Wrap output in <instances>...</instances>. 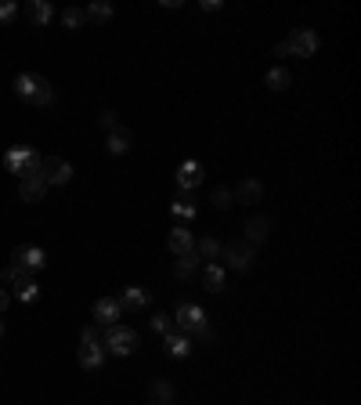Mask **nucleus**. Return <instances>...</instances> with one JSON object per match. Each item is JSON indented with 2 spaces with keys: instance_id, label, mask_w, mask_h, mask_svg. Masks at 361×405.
<instances>
[{
  "instance_id": "nucleus-1",
  "label": "nucleus",
  "mask_w": 361,
  "mask_h": 405,
  "mask_svg": "<svg viewBox=\"0 0 361 405\" xmlns=\"http://www.w3.org/2000/svg\"><path fill=\"white\" fill-rule=\"evenodd\" d=\"M15 91L22 101H29V105H51V101H55V87H51V80H44L40 72H18Z\"/></svg>"
},
{
  "instance_id": "nucleus-2",
  "label": "nucleus",
  "mask_w": 361,
  "mask_h": 405,
  "mask_svg": "<svg viewBox=\"0 0 361 405\" xmlns=\"http://www.w3.org/2000/svg\"><path fill=\"white\" fill-rule=\"evenodd\" d=\"M40 163H44V156L37 148H29V145H15L8 156H4V167H8V174H18V181L22 177H33V174H40Z\"/></svg>"
},
{
  "instance_id": "nucleus-3",
  "label": "nucleus",
  "mask_w": 361,
  "mask_h": 405,
  "mask_svg": "<svg viewBox=\"0 0 361 405\" xmlns=\"http://www.w3.org/2000/svg\"><path fill=\"white\" fill-rule=\"evenodd\" d=\"M318 33L315 30H293L289 33V40H282V44H275V58H282V55H300V58H311L315 51H318Z\"/></svg>"
},
{
  "instance_id": "nucleus-4",
  "label": "nucleus",
  "mask_w": 361,
  "mask_h": 405,
  "mask_svg": "<svg viewBox=\"0 0 361 405\" xmlns=\"http://www.w3.org/2000/svg\"><path fill=\"white\" fill-rule=\"evenodd\" d=\"M101 347H105L109 354H119V359H126V354H134V351L141 347V337H138V329L109 326V333L101 337Z\"/></svg>"
},
{
  "instance_id": "nucleus-5",
  "label": "nucleus",
  "mask_w": 361,
  "mask_h": 405,
  "mask_svg": "<svg viewBox=\"0 0 361 405\" xmlns=\"http://www.w3.org/2000/svg\"><path fill=\"white\" fill-rule=\"evenodd\" d=\"M0 278L15 290V297L18 300H37V293H40V286H37V278H33V271H22V268H15V264H8L4 271H0Z\"/></svg>"
},
{
  "instance_id": "nucleus-6",
  "label": "nucleus",
  "mask_w": 361,
  "mask_h": 405,
  "mask_svg": "<svg viewBox=\"0 0 361 405\" xmlns=\"http://www.w3.org/2000/svg\"><path fill=\"white\" fill-rule=\"evenodd\" d=\"M40 177L47 181V188H51V185H69V181H72V163L62 160V156H44Z\"/></svg>"
},
{
  "instance_id": "nucleus-7",
  "label": "nucleus",
  "mask_w": 361,
  "mask_h": 405,
  "mask_svg": "<svg viewBox=\"0 0 361 405\" xmlns=\"http://www.w3.org/2000/svg\"><path fill=\"white\" fill-rule=\"evenodd\" d=\"M221 257H224V264H228V268H235V271H249V268H253V261H256V253H253V246L242 239V243H228V246L221 250Z\"/></svg>"
},
{
  "instance_id": "nucleus-8",
  "label": "nucleus",
  "mask_w": 361,
  "mask_h": 405,
  "mask_svg": "<svg viewBox=\"0 0 361 405\" xmlns=\"http://www.w3.org/2000/svg\"><path fill=\"white\" fill-rule=\"evenodd\" d=\"M11 264L37 275V271L47 268V253H44L40 246H15V250H11Z\"/></svg>"
},
{
  "instance_id": "nucleus-9",
  "label": "nucleus",
  "mask_w": 361,
  "mask_h": 405,
  "mask_svg": "<svg viewBox=\"0 0 361 405\" xmlns=\"http://www.w3.org/2000/svg\"><path fill=\"white\" fill-rule=\"evenodd\" d=\"M202 322H206V311L199 308V304H180V308L173 311V326L180 329V333H195Z\"/></svg>"
},
{
  "instance_id": "nucleus-10",
  "label": "nucleus",
  "mask_w": 361,
  "mask_h": 405,
  "mask_svg": "<svg viewBox=\"0 0 361 405\" xmlns=\"http://www.w3.org/2000/svg\"><path fill=\"white\" fill-rule=\"evenodd\" d=\"M119 319H123V304L116 300V297H101V300H94V322L98 326H119Z\"/></svg>"
},
{
  "instance_id": "nucleus-11",
  "label": "nucleus",
  "mask_w": 361,
  "mask_h": 405,
  "mask_svg": "<svg viewBox=\"0 0 361 405\" xmlns=\"http://www.w3.org/2000/svg\"><path fill=\"white\" fill-rule=\"evenodd\" d=\"M163 347H166V354H173V359H188L192 340H188V333H180V329H170V333H163Z\"/></svg>"
},
{
  "instance_id": "nucleus-12",
  "label": "nucleus",
  "mask_w": 361,
  "mask_h": 405,
  "mask_svg": "<svg viewBox=\"0 0 361 405\" xmlns=\"http://www.w3.org/2000/svg\"><path fill=\"white\" fill-rule=\"evenodd\" d=\"M44 192H47V181H44L40 174L22 177V181H18V195H22V202H40V199H44Z\"/></svg>"
},
{
  "instance_id": "nucleus-13",
  "label": "nucleus",
  "mask_w": 361,
  "mask_h": 405,
  "mask_svg": "<svg viewBox=\"0 0 361 405\" xmlns=\"http://www.w3.org/2000/svg\"><path fill=\"white\" fill-rule=\"evenodd\" d=\"M22 15L33 25H47L51 18H55V8H51V0H29V4H22Z\"/></svg>"
},
{
  "instance_id": "nucleus-14",
  "label": "nucleus",
  "mask_w": 361,
  "mask_h": 405,
  "mask_svg": "<svg viewBox=\"0 0 361 405\" xmlns=\"http://www.w3.org/2000/svg\"><path fill=\"white\" fill-rule=\"evenodd\" d=\"M199 181H202V163H195V160L180 163V170H177V185L185 188V192H195Z\"/></svg>"
},
{
  "instance_id": "nucleus-15",
  "label": "nucleus",
  "mask_w": 361,
  "mask_h": 405,
  "mask_svg": "<svg viewBox=\"0 0 361 405\" xmlns=\"http://www.w3.org/2000/svg\"><path fill=\"white\" fill-rule=\"evenodd\" d=\"M268 232H271V221H268V217H249V221H246V243H249L253 250L268 239Z\"/></svg>"
},
{
  "instance_id": "nucleus-16",
  "label": "nucleus",
  "mask_w": 361,
  "mask_h": 405,
  "mask_svg": "<svg viewBox=\"0 0 361 405\" xmlns=\"http://www.w3.org/2000/svg\"><path fill=\"white\" fill-rule=\"evenodd\" d=\"M119 304H123V308H148V304H152V293L145 290V286H126L123 293H119Z\"/></svg>"
},
{
  "instance_id": "nucleus-17",
  "label": "nucleus",
  "mask_w": 361,
  "mask_h": 405,
  "mask_svg": "<svg viewBox=\"0 0 361 405\" xmlns=\"http://www.w3.org/2000/svg\"><path fill=\"white\" fill-rule=\"evenodd\" d=\"M101 362H105V347L101 344H80V366L84 369H101Z\"/></svg>"
},
{
  "instance_id": "nucleus-18",
  "label": "nucleus",
  "mask_w": 361,
  "mask_h": 405,
  "mask_svg": "<svg viewBox=\"0 0 361 405\" xmlns=\"http://www.w3.org/2000/svg\"><path fill=\"white\" fill-rule=\"evenodd\" d=\"M202 286L210 290V293H224V290H228L224 268H217V264H206V268H202Z\"/></svg>"
},
{
  "instance_id": "nucleus-19",
  "label": "nucleus",
  "mask_w": 361,
  "mask_h": 405,
  "mask_svg": "<svg viewBox=\"0 0 361 405\" xmlns=\"http://www.w3.org/2000/svg\"><path fill=\"white\" fill-rule=\"evenodd\" d=\"M105 148L112 152V156H123V152L126 148H131V131H126V127H112V131H109V141H105Z\"/></svg>"
},
{
  "instance_id": "nucleus-20",
  "label": "nucleus",
  "mask_w": 361,
  "mask_h": 405,
  "mask_svg": "<svg viewBox=\"0 0 361 405\" xmlns=\"http://www.w3.org/2000/svg\"><path fill=\"white\" fill-rule=\"evenodd\" d=\"M170 250L177 253V257H185V253L195 250V239H192L188 228H173V232H170Z\"/></svg>"
},
{
  "instance_id": "nucleus-21",
  "label": "nucleus",
  "mask_w": 361,
  "mask_h": 405,
  "mask_svg": "<svg viewBox=\"0 0 361 405\" xmlns=\"http://www.w3.org/2000/svg\"><path fill=\"white\" fill-rule=\"evenodd\" d=\"M261 195H264V185L253 181V177H249V181H242L235 192H231V199H235V202H256Z\"/></svg>"
},
{
  "instance_id": "nucleus-22",
  "label": "nucleus",
  "mask_w": 361,
  "mask_h": 405,
  "mask_svg": "<svg viewBox=\"0 0 361 405\" xmlns=\"http://www.w3.org/2000/svg\"><path fill=\"white\" fill-rule=\"evenodd\" d=\"M173 214H177V217H195V192L180 188L177 199H173Z\"/></svg>"
},
{
  "instance_id": "nucleus-23",
  "label": "nucleus",
  "mask_w": 361,
  "mask_h": 405,
  "mask_svg": "<svg viewBox=\"0 0 361 405\" xmlns=\"http://www.w3.org/2000/svg\"><path fill=\"white\" fill-rule=\"evenodd\" d=\"M195 253H185V257H177V264H173V278L177 283H188V278L195 275Z\"/></svg>"
},
{
  "instance_id": "nucleus-24",
  "label": "nucleus",
  "mask_w": 361,
  "mask_h": 405,
  "mask_svg": "<svg viewBox=\"0 0 361 405\" xmlns=\"http://www.w3.org/2000/svg\"><path fill=\"white\" fill-rule=\"evenodd\" d=\"M199 261H217L221 257V243L214 239V236H206V239H199V253H195Z\"/></svg>"
},
{
  "instance_id": "nucleus-25",
  "label": "nucleus",
  "mask_w": 361,
  "mask_h": 405,
  "mask_svg": "<svg viewBox=\"0 0 361 405\" xmlns=\"http://www.w3.org/2000/svg\"><path fill=\"white\" fill-rule=\"evenodd\" d=\"M84 15H87V22L101 25V22H109V18H112V4H105V0H98V4H91Z\"/></svg>"
},
{
  "instance_id": "nucleus-26",
  "label": "nucleus",
  "mask_w": 361,
  "mask_h": 405,
  "mask_svg": "<svg viewBox=\"0 0 361 405\" xmlns=\"http://www.w3.org/2000/svg\"><path fill=\"white\" fill-rule=\"evenodd\" d=\"M289 84H293L289 69H282V65H278V69H271V72H268V87H271V91H286Z\"/></svg>"
},
{
  "instance_id": "nucleus-27",
  "label": "nucleus",
  "mask_w": 361,
  "mask_h": 405,
  "mask_svg": "<svg viewBox=\"0 0 361 405\" xmlns=\"http://www.w3.org/2000/svg\"><path fill=\"white\" fill-rule=\"evenodd\" d=\"M62 22H65V30H80V25L87 22V15H84L80 8H65V11H62Z\"/></svg>"
},
{
  "instance_id": "nucleus-28",
  "label": "nucleus",
  "mask_w": 361,
  "mask_h": 405,
  "mask_svg": "<svg viewBox=\"0 0 361 405\" xmlns=\"http://www.w3.org/2000/svg\"><path fill=\"white\" fill-rule=\"evenodd\" d=\"M152 398H156L159 405H166V401L173 398V387L166 384V380H156V384H152Z\"/></svg>"
},
{
  "instance_id": "nucleus-29",
  "label": "nucleus",
  "mask_w": 361,
  "mask_h": 405,
  "mask_svg": "<svg viewBox=\"0 0 361 405\" xmlns=\"http://www.w3.org/2000/svg\"><path fill=\"white\" fill-rule=\"evenodd\" d=\"M15 15H18V4H15V0H0V25L15 22Z\"/></svg>"
},
{
  "instance_id": "nucleus-30",
  "label": "nucleus",
  "mask_w": 361,
  "mask_h": 405,
  "mask_svg": "<svg viewBox=\"0 0 361 405\" xmlns=\"http://www.w3.org/2000/svg\"><path fill=\"white\" fill-rule=\"evenodd\" d=\"M231 202H235V199H231L228 188H214V207H217V210H228Z\"/></svg>"
},
{
  "instance_id": "nucleus-31",
  "label": "nucleus",
  "mask_w": 361,
  "mask_h": 405,
  "mask_svg": "<svg viewBox=\"0 0 361 405\" xmlns=\"http://www.w3.org/2000/svg\"><path fill=\"white\" fill-rule=\"evenodd\" d=\"M80 344H101L98 326H84V329H80Z\"/></svg>"
},
{
  "instance_id": "nucleus-32",
  "label": "nucleus",
  "mask_w": 361,
  "mask_h": 405,
  "mask_svg": "<svg viewBox=\"0 0 361 405\" xmlns=\"http://www.w3.org/2000/svg\"><path fill=\"white\" fill-rule=\"evenodd\" d=\"M152 329H156V333H170V329H177V326H173V319L156 315V319H152Z\"/></svg>"
},
{
  "instance_id": "nucleus-33",
  "label": "nucleus",
  "mask_w": 361,
  "mask_h": 405,
  "mask_svg": "<svg viewBox=\"0 0 361 405\" xmlns=\"http://www.w3.org/2000/svg\"><path fill=\"white\" fill-rule=\"evenodd\" d=\"M214 337H217V333H214V326H210V322H202V326L195 329V340H202V344H210Z\"/></svg>"
},
{
  "instance_id": "nucleus-34",
  "label": "nucleus",
  "mask_w": 361,
  "mask_h": 405,
  "mask_svg": "<svg viewBox=\"0 0 361 405\" xmlns=\"http://www.w3.org/2000/svg\"><path fill=\"white\" fill-rule=\"evenodd\" d=\"M98 123H101V131H112V127H116V112H112V109H105V112L98 116Z\"/></svg>"
},
{
  "instance_id": "nucleus-35",
  "label": "nucleus",
  "mask_w": 361,
  "mask_h": 405,
  "mask_svg": "<svg viewBox=\"0 0 361 405\" xmlns=\"http://www.w3.org/2000/svg\"><path fill=\"white\" fill-rule=\"evenodd\" d=\"M8 304H11V293H8V290H0V315L8 311Z\"/></svg>"
},
{
  "instance_id": "nucleus-36",
  "label": "nucleus",
  "mask_w": 361,
  "mask_h": 405,
  "mask_svg": "<svg viewBox=\"0 0 361 405\" xmlns=\"http://www.w3.org/2000/svg\"><path fill=\"white\" fill-rule=\"evenodd\" d=\"M0 337H4V322H0Z\"/></svg>"
},
{
  "instance_id": "nucleus-37",
  "label": "nucleus",
  "mask_w": 361,
  "mask_h": 405,
  "mask_svg": "<svg viewBox=\"0 0 361 405\" xmlns=\"http://www.w3.org/2000/svg\"><path fill=\"white\" fill-rule=\"evenodd\" d=\"M152 405H159V401H152Z\"/></svg>"
}]
</instances>
